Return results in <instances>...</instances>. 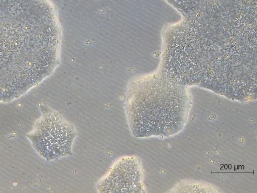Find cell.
<instances>
[{
	"mask_svg": "<svg viewBox=\"0 0 257 193\" xmlns=\"http://www.w3.org/2000/svg\"><path fill=\"white\" fill-rule=\"evenodd\" d=\"M60 37L50 0H0V101L18 97L52 73Z\"/></svg>",
	"mask_w": 257,
	"mask_h": 193,
	"instance_id": "1",
	"label": "cell"
},
{
	"mask_svg": "<svg viewBox=\"0 0 257 193\" xmlns=\"http://www.w3.org/2000/svg\"><path fill=\"white\" fill-rule=\"evenodd\" d=\"M39 148L47 160L72 155L77 132L74 126L57 112L47 109L39 127Z\"/></svg>",
	"mask_w": 257,
	"mask_h": 193,
	"instance_id": "2",
	"label": "cell"
},
{
	"mask_svg": "<svg viewBox=\"0 0 257 193\" xmlns=\"http://www.w3.org/2000/svg\"><path fill=\"white\" fill-rule=\"evenodd\" d=\"M142 172L135 155L121 157L96 183L99 192H138L142 189Z\"/></svg>",
	"mask_w": 257,
	"mask_h": 193,
	"instance_id": "3",
	"label": "cell"
}]
</instances>
